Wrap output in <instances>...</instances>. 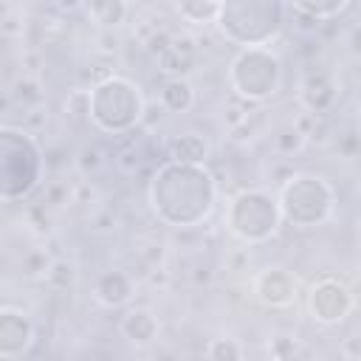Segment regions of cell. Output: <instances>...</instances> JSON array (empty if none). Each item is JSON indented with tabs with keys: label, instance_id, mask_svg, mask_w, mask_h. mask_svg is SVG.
<instances>
[{
	"label": "cell",
	"instance_id": "obj_3",
	"mask_svg": "<svg viewBox=\"0 0 361 361\" xmlns=\"http://www.w3.org/2000/svg\"><path fill=\"white\" fill-rule=\"evenodd\" d=\"M45 158L31 133L23 127H0V197L6 203L28 197L42 180Z\"/></svg>",
	"mask_w": 361,
	"mask_h": 361
},
{
	"label": "cell",
	"instance_id": "obj_11",
	"mask_svg": "<svg viewBox=\"0 0 361 361\" xmlns=\"http://www.w3.org/2000/svg\"><path fill=\"white\" fill-rule=\"evenodd\" d=\"M133 296H135V282L121 268H110V271L99 274L96 282H93V299L102 307H110V310L113 307H124Z\"/></svg>",
	"mask_w": 361,
	"mask_h": 361
},
{
	"label": "cell",
	"instance_id": "obj_14",
	"mask_svg": "<svg viewBox=\"0 0 361 361\" xmlns=\"http://www.w3.org/2000/svg\"><path fill=\"white\" fill-rule=\"evenodd\" d=\"M195 59H197L195 39L183 34V37H175V39H172L169 51H166L158 62H161V71L169 73V79H186V73L192 71Z\"/></svg>",
	"mask_w": 361,
	"mask_h": 361
},
{
	"label": "cell",
	"instance_id": "obj_16",
	"mask_svg": "<svg viewBox=\"0 0 361 361\" xmlns=\"http://www.w3.org/2000/svg\"><path fill=\"white\" fill-rule=\"evenodd\" d=\"M350 8H353L350 0H296L288 6V11H293L296 17H305L307 23H316V25L324 20L341 17Z\"/></svg>",
	"mask_w": 361,
	"mask_h": 361
},
{
	"label": "cell",
	"instance_id": "obj_20",
	"mask_svg": "<svg viewBox=\"0 0 361 361\" xmlns=\"http://www.w3.org/2000/svg\"><path fill=\"white\" fill-rule=\"evenodd\" d=\"M206 361H243V344L231 336H217L206 344Z\"/></svg>",
	"mask_w": 361,
	"mask_h": 361
},
{
	"label": "cell",
	"instance_id": "obj_25",
	"mask_svg": "<svg viewBox=\"0 0 361 361\" xmlns=\"http://www.w3.org/2000/svg\"><path fill=\"white\" fill-rule=\"evenodd\" d=\"M79 169L82 172H96L99 166H102V149L99 147H85L82 152H79Z\"/></svg>",
	"mask_w": 361,
	"mask_h": 361
},
{
	"label": "cell",
	"instance_id": "obj_13",
	"mask_svg": "<svg viewBox=\"0 0 361 361\" xmlns=\"http://www.w3.org/2000/svg\"><path fill=\"white\" fill-rule=\"evenodd\" d=\"M158 319L147 307H127L118 319V333L133 344V347H149L158 338Z\"/></svg>",
	"mask_w": 361,
	"mask_h": 361
},
{
	"label": "cell",
	"instance_id": "obj_22",
	"mask_svg": "<svg viewBox=\"0 0 361 361\" xmlns=\"http://www.w3.org/2000/svg\"><path fill=\"white\" fill-rule=\"evenodd\" d=\"M305 135L290 124V127H282L276 135H274V147H276V152H282V155H293V152H299L302 147H305Z\"/></svg>",
	"mask_w": 361,
	"mask_h": 361
},
{
	"label": "cell",
	"instance_id": "obj_4",
	"mask_svg": "<svg viewBox=\"0 0 361 361\" xmlns=\"http://www.w3.org/2000/svg\"><path fill=\"white\" fill-rule=\"evenodd\" d=\"M285 11L288 6L279 0H223L214 25L228 42L243 48H259L279 34Z\"/></svg>",
	"mask_w": 361,
	"mask_h": 361
},
{
	"label": "cell",
	"instance_id": "obj_24",
	"mask_svg": "<svg viewBox=\"0 0 361 361\" xmlns=\"http://www.w3.org/2000/svg\"><path fill=\"white\" fill-rule=\"evenodd\" d=\"M338 353L344 361H361V333H350L341 338Z\"/></svg>",
	"mask_w": 361,
	"mask_h": 361
},
{
	"label": "cell",
	"instance_id": "obj_26",
	"mask_svg": "<svg viewBox=\"0 0 361 361\" xmlns=\"http://www.w3.org/2000/svg\"><path fill=\"white\" fill-rule=\"evenodd\" d=\"M138 161H141V152H138L135 147L118 149V158H116V164H118L124 172H135V169H138Z\"/></svg>",
	"mask_w": 361,
	"mask_h": 361
},
{
	"label": "cell",
	"instance_id": "obj_15",
	"mask_svg": "<svg viewBox=\"0 0 361 361\" xmlns=\"http://www.w3.org/2000/svg\"><path fill=\"white\" fill-rule=\"evenodd\" d=\"M166 161H178V164H197L203 166L209 158V141L200 133H180L166 144Z\"/></svg>",
	"mask_w": 361,
	"mask_h": 361
},
{
	"label": "cell",
	"instance_id": "obj_6",
	"mask_svg": "<svg viewBox=\"0 0 361 361\" xmlns=\"http://www.w3.org/2000/svg\"><path fill=\"white\" fill-rule=\"evenodd\" d=\"M228 87L248 104L274 99L282 87V59L274 48H240L228 62Z\"/></svg>",
	"mask_w": 361,
	"mask_h": 361
},
{
	"label": "cell",
	"instance_id": "obj_18",
	"mask_svg": "<svg viewBox=\"0 0 361 361\" xmlns=\"http://www.w3.org/2000/svg\"><path fill=\"white\" fill-rule=\"evenodd\" d=\"M220 3L223 0H186V3H178L175 11L180 20L192 23V25H206V23H217Z\"/></svg>",
	"mask_w": 361,
	"mask_h": 361
},
{
	"label": "cell",
	"instance_id": "obj_27",
	"mask_svg": "<svg viewBox=\"0 0 361 361\" xmlns=\"http://www.w3.org/2000/svg\"><path fill=\"white\" fill-rule=\"evenodd\" d=\"M350 51L361 56V25H355V28L350 31Z\"/></svg>",
	"mask_w": 361,
	"mask_h": 361
},
{
	"label": "cell",
	"instance_id": "obj_23",
	"mask_svg": "<svg viewBox=\"0 0 361 361\" xmlns=\"http://www.w3.org/2000/svg\"><path fill=\"white\" fill-rule=\"evenodd\" d=\"M172 39H175V37H172L169 31H164V28H155V31L147 37V42H144V45H147V51H149L152 56H158V59H161V56L169 51Z\"/></svg>",
	"mask_w": 361,
	"mask_h": 361
},
{
	"label": "cell",
	"instance_id": "obj_12",
	"mask_svg": "<svg viewBox=\"0 0 361 361\" xmlns=\"http://www.w3.org/2000/svg\"><path fill=\"white\" fill-rule=\"evenodd\" d=\"M299 102L307 113L322 116L336 102V82L327 71H310L299 85Z\"/></svg>",
	"mask_w": 361,
	"mask_h": 361
},
{
	"label": "cell",
	"instance_id": "obj_21",
	"mask_svg": "<svg viewBox=\"0 0 361 361\" xmlns=\"http://www.w3.org/2000/svg\"><path fill=\"white\" fill-rule=\"evenodd\" d=\"M45 282L56 290H71L76 285V265L68 262V259H54L48 262V271H45Z\"/></svg>",
	"mask_w": 361,
	"mask_h": 361
},
{
	"label": "cell",
	"instance_id": "obj_8",
	"mask_svg": "<svg viewBox=\"0 0 361 361\" xmlns=\"http://www.w3.org/2000/svg\"><path fill=\"white\" fill-rule=\"evenodd\" d=\"M353 307H355L353 290L336 276H322L307 290V310L316 324L333 327V324L344 322L353 313Z\"/></svg>",
	"mask_w": 361,
	"mask_h": 361
},
{
	"label": "cell",
	"instance_id": "obj_5",
	"mask_svg": "<svg viewBox=\"0 0 361 361\" xmlns=\"http://www.w3.org/2000/svg\"><path fill=\"white\" fill-rule=\"evenodd\" d=\"M279 212L282 220L296 228L324 226L336 212V189L319 172H293L279 186Z\"/></svg>",
	"mask_w": 361,
	"mask_h": 361
},
{
	"label": "cell",
	"instance_id": "obj_19",
	"mask_svg": "<svg viewBox=\"0 0 361 361\" xmlns=\"http://www.w3.org/2000/svg\"><path fill=\"white\" fill-rule=\"evenodd\" d=\"M85 11H87L96 23H102V25H118V23H124L130 6L121 3V0H99V3L85 6Z\"/></svg>",
	"mask_w": 361,
	"mask_h": 361
},
{
	"label": "cell",
	"instance_id": "obj_17",
	"mask_svg": "<svg viewBox=\"0 0 361 361\" xmlns=\"http://www.w3.org/2000/svg\"><path fill=\"white\" fill-rule=\"evenodd\" d=\"M158 102L166 113H189L195 104V87L189 79H164L158 87Z\"/></svg>",
	"mask_w": 361,
	"mask_h": 361
},
{
	"label": "cell",
	"instance_id": "obj_10",
	"mask_svg": "<svg viewBox=\"0 0 361 361\" xmlns=\"http://www.w3.org/2000/svg\"><path fill=\"white\" fill-rule=\"evenodd\" d=\"M34 341V322L14 307L0 310V358L11 361L23 355Z\"/></svg>",
	"mask_w": 361,
	"mask_h": 361
},
{
	"label": "cell",
	"instance_id": "obj_2",
	"mask_svg": "<svg viewBox=\"0 0 361 361\" xmlns=\"http://www.w3.org/2000/svg\"><path fill=\"white\" fill-rule=\"evenodd\" d=\"M144 113H147L144 93L130 76L110 73L90 87L87 118L96 130H102L107 135L133 133L144 121Z\"/></svg>",
	"mask_w": 361,
	"mask_h": 361
},
{
	"label": "cell",
	"instance_id": "obj_28",
	"mask_svg": "<svg viewBox=\"0 0 361 361\" xmlns=\"http://www.w3.org/2000/svg\"><path fill=\"white\" fill-rule=\"evenodd\" d=\"M195 282H197V285H206V282H212V268H206V265H197V268H195Z\"/></svg>",
	"mask_w": 361,
	"mask_h": 361
},
{
	"label": "cell",
	"instance_id": "obj_9",
	"mask_svg": "<svg viewBox=\"0 0 361 361\" xmlns=\"http://www.w3.org/2000/svg\"><path fill=\"white\" fill-rule=\"evenodd\" d=\"M296 276L288 268L271 265L254 276V293L265 307H288L296 299Z\"/></svg>",
	"mask_w": 361,
	"mask_h": 361
},
{
	"label": "cell",
	"instance_id": "obj_1",
	"mask_svg": "<svg viewBox=\"0 0 361 361\" xmlns=\"http://www.w3.org/2000/svg\"><path fill=\"white\" fill-rule=\"evenodd\" d=\"M152 214L172 228L203 226L217 206V180L209 166L164 161L147 186Z\"/></svg>",
	"mask_w": 361,
	"mask_h": 361
},
{
	"label": "cell",
	"instance_id": "obj_7",
	"mask_svg": "<svg viewBox=\"0 0 361 361\" xmlns=\"http://www.w3.org/2000/svg\"><path fill=\"white\" fill-rule=\"evenodd\" d=\"M282 226L276 195L268 189H243L226 206V228L245 245L268 243Z\"/></svg>",
	"mask_w": 361,
	"mask_h": 361
}]
</instances>
